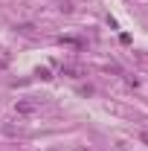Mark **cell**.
I'll use <instances>...</instances> for the list:
<instances>
[{"mask_svg":"<svg viewBox=\"0 0 148 151\" xmlns=\"http://www.w3.org/2000/svg\"><path fill=\"white\" fill-rule=\"evenodd\" d=\"M6 64H9V58H6V55H0V70H3Z\"/></svg>","mask_w":148,"mask_h":151,"instance_id":"4","label":"cell"},{"mask_svg":"<svg viewBox=\"0 0 148 151\" xmlns=\"http://www.w3.org/2000/svg\"><path fill=\"white\" fill-rule=\"evenodd\" d=\"M142 142H145V145H148V134H142Z\"/></svg>","mask_w":148,"mask_h":151,"instance_id":"5","label":"cell"},{"mask_svg":"<svg viewBox=\"0 0 148 151\" xmlns=\"http://www.w3.org/2000/svg\"><path fill=\"white\" fill-rule=\"evenodd\" d=\"M32 111H35V102H26V99L18 102V113L20 116H26V113H32Z\"/></svg>","mask_w":148,"mask_h":151,"instance_id":"1","label":"cell"},{"mask_svg":"<svg viewBox=\"0 0 148 151\" xmlns=\"http://www.w3.org/2000/svg\"><path fill=\"white\" fill-rule=\"evenodd\" d=\"M38 76H41V78H47V81L52 78V76H50V70H47V67H41V70H38Z\"/></svg>","mask_w":148,"mask_h":151,"instance_id":"3","label":"cell"},{"mask_svg":"<svg viewBox=\"0 0 148 151\" xmlns=\"http://www.w3.org/2000/svg\"><path fill=\"white\" fill-rule=\"evenodd\" d=\"M58 41H61V44H67V47H78V50L84 47V44H81L78 38H67V35H61V38H58Z\"/></svg>","mask_w":148,"mask_h":151,"instance_id":"2","label":"cell"}]
</instances>
